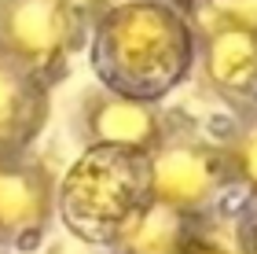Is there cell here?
<instances>
[{
    "label": "cell",
    "instance_id": "obj_1",
    "mask_svg": "<svg viewBox=\"0 0 257 254\" xmlns=\"http://www.w3.org/2000/svg\"><path fill=\"white\" fill-rule=\"evenodd\" d=\"M198 30L177 0H107L88 22L92 77L128 100L162 103L191 77Z\"/></svg>",
    "mask_w": 257,
    "mask_h": 254
},
{
    "label": "cell",
    "instance_id": "obj_2",
    "mask_svg": "<svg viewBox=\"0 0 257 254\" xmlns=\"http://www.w3.org/2000/svg\"><path fill=\"white\" fill-rule=\"evenodd\" d=\"M151 203V155L85 144L59 181L55 217L74 239L114 250L136 214Z\"/></svg>",
    "mask_w": 257,
    "mask_h": 254
},
{
    "label": "cell",
    "instance_id": "obj_3",
    "mask_svg": "<svg viewBox=\"0 0 257 254\" xmlns=\"http://www.w3.org/2000/svg\"><path fill=\"white\" fill-rule=\"evenodd\" d=\"M191 11L198 30V74L206 89L246 114L257 107V0H198Z\"/></svg>",
    "mask_w": 257,
    "mask_h": 254
},
{
    "label": "cell",
    "instance_id": "obj_4",
    "mask_svg": "<svg viewBox=\"0 0 257 254\" xmlns=\"http://www.w3.org/2000/svg\"><path fill=\"white\" fill-rule=\"evenodd\" d=\"M81 44L88 15L77 0H0V48L55 81Z\"/></svg>",
    "mask_w": 257,
    "mask_h": 254
},
{
    "label": "cell",
    "instance_id": "obj_5",
    "mask_svg": "<svg viewBox=\"0 0 257 254\" xmlns=\"http://www.w3.org/2000/svg\"><path fill=\"white\" fill-rule=\"evenodd\" d=\"M231 184L224 144H209L195 133H169L151 151V195L188 214H209Z\"/></svg>",
    "mask_w": 257,
    "mask_h": 254
},
{
    "label": "cell",
    "instance_id": "obj_6",
    "mask_svg": "<svg viewBox=\"0 0 257 254\" xmlns=\"http://www.w3.org/2000/svg\"><path fill=\"white\" fill-rule=\"evenodd\" d=\"M59 181L30 151L0 155V250H22L48 236Z\"/></svg>",
    "mask_w": 257,
    "mask_h": 254
},
{
    "label": "cell",
    "instance_id": "obj_7",
    "mask_svg": "<svg viewBox=\"0 0 257 254\" xmlns=\"http://www.w3.org/2000/svg\"><path fill=\"white\" fill-rule=\"evenodd\" d=\"M85 144H107V147H128V151H155L166 136V118L158 103L128 100L118 92L96 85L85 92L77 114Z\"/></svg>",
    "mask_w": 257,
    "mask_h": 254
},
{
    "label": "cell",
    "instance_id": "obj_8",
    "mask_svg": "<svg viewBox=\"0 0 257 254\" xmlns=\"http://www.w3.org/2000/svg\"><path fill=\"white\" fill-rule=\"evenodd\" d=\"M52 85L41 70L0 48V155L30 151L52 118Z\"/></svg>",
    "mask_w": 257,
    "mask_h": 254
},
{
    "label": "cell",
    "instance_id": "obj_9",
    "mask_svg": "<svg viewBox=\"0 0 257 254\" xmlns=\"http://www.w3.org/2000/svg\"><path fill=\"white\" fill-rule=\"evenodd\" d=\"M206 236V217L177 210L169 203H151L136 214V221L125 228L114 254H188L191 243Z\"/></svg>",
    "mask_w": 257,
    "mask_h": 254
},
{
    "label": "cell",
    "instance_id": "obj_10",
    "mask_svg": "<svg viewBox=\"0 0 257 254\" xmlns=\"http://www.w3.org/2000/svg\"><path fill=\"white\" fill-rule=\"evenodd\" d=\"M220 144H224L231 184H242L250 195H257V107L239 114L235 129H231L228 140H220Z\"/></svg>",
    "mask_w": 257,
    "mask_h": 254
},
{
    "label": "cell",
    "instance_id": "obj_11",
    "mask_svg": "<svg viewBox=\"0 0 257 254\" xmlns=\"http://www.w3.org/2000/svg\"><path fill=\"white\" fill-rule=\"evenodd\" d=\"M188 254H235V250H228L224 243H217V239L206 232L202 239H198V243H191V247H188Z\"/></svg>",
    "mask_w": 257,
    "mask_h": 254
},
{
    "label": "cell",
    "instance_id": "obj_12",
    "mask_svg": "<svg viewBox=\"0 0 257 254\" xmlns=\"http://www.w3.org/2000/svg\"><path fill=\"white\" fill-rule=\"evenodd\" d=\"M177 4H184V8H195V4H198V0H177Z\"/></svg>",
    "mask_w": 257,
    "mask_h": 254
}]
</instances>
